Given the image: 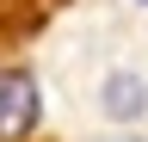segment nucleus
Listing matches in <instances>:
<instances>
[{
	"instance_id": "f257e3e1",
	"label": "nucleus",
	"mask_w": 148,
	"mask_h": 142,
	"mask_svg": "<svg viewBox=\"0 0 148 142\" xmlns=\"http://www.w3.org/2000/svg\"><path fill=\"white\" fill-rule=\"evenodd\" d=\"M43 123V86L31 68H0V142H25Z\"/></svg>"
},
{
	"instance_id": "f03ea898",
	"label": "nucleus",
	"mask_w": 148,
	"mask_h": 142,
	"mask_svg": "<svg viewBox=\"0 0 148 142\" xmlns=\"http://www.w3.org/2000/svg\"><path fill=\"white\" fill-rule=\"evenodd\" d=\"M99 117H111V123H142L148 117V80L130 74V68L105 74L99 80Z\"/></svg>"
},
{
	"instance_id": "7ed1b4c3",
	"label": "nucleus",
	"mask_w": 148,
	"mask_h": 142,
	"mask_svg": "<svg viewBox=\"0 0 148 142\" xmlns=\"http://www.w3.org/2000/svg\"><path fill=\"white\" fill-rule=\"evenodd\" d=\"M142 6H148V0H142Z\"/></svg>"
}]
</instances>
